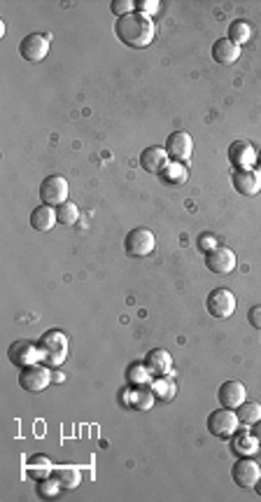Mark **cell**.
Instances as JSON below:
<instances>
[{"mask_svg": "<svg viewBox=\"0 0 261 502\" xmlns=\"http://www.w3.org/2000/svg\"><path fill=\"white\" fill-rule=\"evenodd\" d=\"M212 58L219 63V66H234L236 61L240 58V47L236 43H231L229 38H219L212 45Z\"/></svg>", "mask_w": 261, "mask_h": 502, "instance_id": "obj_17", "label": "cell"}, {"mask_svg": "<svg viewBox=\"0 0 261 502\" xmlns=\"http://www.w3.org/2000/svg\"><path fill=\"white\" fill-rule=\"evenodd\" d=\"M128 397H130L128 404L133 406V409L147 411V409H152V406H154L157 395H154V391H152V383H147V386H130Z\"/></svg>", "mask_w": 261, "mask_h": 502, "instance_id": "obj_20", "label": "cell"}, {"mask_svg": "<svg viewBox=\"0 0 261 502\" xmlns=\"http://www.w3.org/2000/svg\"><path fill=\"white\" fill-rule=\"evenodd\" d=\"M19 54L23 61L40 63L47 54H49V35H40V33L26 35L19 45Z\"/></svg>", "mask_w": 261, "mask_h": 502, "instance_id": "obj_10", "label": "cell"}, {"mask_svg": "<svg viewBox=\"0 0 261 502\" xmlns=\"http://www.w3.org/2000/svg\"><path fill=\"white\" fill-rule=\"evenodd\" d=\"M205 309L212 318H219V320L231 318L236 311V294L227 290V287H215V290L207 294Z\"/></svg>", "mask_w": 261, "mask_h": 502, "instance_id": "obj_7", "label": "cell"}, {"mask_svg": "<svg viewBox=\"0 0 261 502\" xmlns=\"http://www.w3.org/2000/svg\"><path fill=\"white\" fill-rule=\"evenodd\" d=\"M217 400H219V404H222V406L236 411L242 404V402L247 400V391H245V386H242L240 381H227V383H222V386H219Z\"/></svg>", "mask_w": 261, "mask_h": 502, "instance_id": "obj_16", "label": "cell"}, {"mask_svg": "<svg viewBox=\"0 0 261 502\" xmlns=\"http://www.w3.org/2000/svg\"><path fill=\"white\" fill-rule=\"evenodd\" d=\"M115 33L126 47L145 50V47H150L152 40L157 38V26H154V21L150 17H142L138 12H133V14H126V17H120V19H117Z\"/></svg>", "mask_w": 261, "mask_h": 502, "instance_id": "obj_1", "label": "cell"}, {"mask_svg": "<svg viewBox=\"0 0 261 502\" xmlns=\"http://www.w3.org/2000/svg\"><path fill=\"white\" fill-rule=\"evenodd\" d=\"M40 353H43V364L52 369H58L68 358V336L61 329H47L38 341Z\"/></svg>", "mask_w": 261, "mask_h": 502, "instance_id": "obj_2", "label": "cell"}, {"mask_svg": "<svg viewBox=\"0 0 261 502\" xmlns=\"http://www.w3.org/2000/svg\"><path fill=\"white\" fill-rule=\"evenodd\" d=\"M231 477H234V481L240 488H254V483L261 477V468L257 460H252L250 456H240L234 463V468H231Z\"/></svg>", "mask_w": 261, "mask_h": 502, "instance_id": "obj_12", "label": "cell"}, {"mask_svg": "<svg viewBox=\"0 0 261 502\" xmlns=\"http://www.w3.org/2000/svg\"><path fill=\"white\" fill-rule=\"evenodd\" d=\"M250 38H252V26L245 19H236L229 26V40H231V43H236L240 47V45L250 43Z\"/></svg>", "mask_w": 261, "mask_h": 502, "instance_id": "obj_22", "label": "cell"}, {"mask_svg": "<svg viewBox=\"0 0 261 502\" xmlns=\"http://www.w3.org/2000/svg\"><path fill=\"white\" fill-rule=\"evenodd\" d=\"M247 323L252 325V327H257V329H261V304H257V306H252L250 311H247Z\"/></svg>", "mask_w": 261, "mask_h": 502, "instance_id": "obj_33", "label": "cell"}, {"mask_svg": "<svg viewBox=\"0 0 261 502\" xmlns=\"http://www.w3.org/2000/svg\"><path fill=\"white\" fill-rule=\"evenodd\" d=\"M8 358H10V362L14 364V367H19V369L43 362V353H40V346L33 344V341H28V339L14 341V344L8 348Z\"/></svg>", "mask_w": 261, "mask_h": 502, "instance_id": "obj_6", "label": "cell"}, {"mask_svg": "<svg viewBox=\"0 0 261 502\" xmlns=\"http://www.w3.org/2000/svg\"><path fill=\"white\" fill-rule=\"evenodd\" d=\"M201 248L207 252V250H212V248H217V243H215V239H210V236H201Z\"/></svg>", "mask_w": 261, "mask_h": 502, "instance_id": "obj_34", "label": "cell"}, {"mask_svg": "<svg viewBox=\"0 0 261 502\" xmlns=\"http://www.w3.org/2000/svg\"><path fill=\"white\" fill-rule=\"evenodd\" d=\"M68 180L63 175H47V178L40 182V199L47 206H54L58 208L61 204L68 201Z\"/></svg>", "mask_w": 261, "mask_h": 502, "instance_id": "obj_8", "label": "cell"}, {"mask_svg": "<svg viewBox=\"0 0 261 502\" xmlns=\"http://www.w3.org/2000/svg\"><path fill=\"white\" fill-rule=\"evenodd\" d=\"M61 481L56 477H45V479H38V495L45 500H54L61 493Z\"/></svg>", "mask_w": 261, "mask_h": 502, "instance_id": "obj_26", "label": "cell"}, {"mask_svg": "<svg viewBox=\"0 0 261 502\" xmlns=\"http://www.w3.org/2000/svg\"><path fill=\"white\" fill-rule=\"evenodd\" d=\"M254 491H257V495H259V498H261V477H259V481L254 483Z\"/></svg>", "mask_w": 261, "mask_h": 502, "instance_id": "obj_36", "label": "cell"}, {"mask_svg": "<svg viewBox=\"0 0 261 502\" xmlns=\"http://www.w3.org/2000/svg\"><path fill=\"white\" fill-rule=\"evenodd\" d=\"M54 381V371L47 364H31V367H23L19 371V386L28 393H40L45 391L49 383Z\"/></svg>", "mask_w": 261, "mask_h": 502, "instance_id": "obj_5", "label": "cell"}, {"mask_svg": "<svg viewBox=\"0 0 261 502\" xmlns=\"http://www.w3.org/2000/svg\"><path fill=\"white\" fill-rule=\"evenodd\" d=\"M54 474L56 479L61 481L63 488H68V491H73V488L80 486V470L77 468H70V465H61V468H54Z\"/></svg>", "mask_w": 261, "mask_h": 502, "instance_id": "obj_24", "label": "cell"}, {"mask_svg": "<svg viewBox=\"0 0 261 502\" xmlns=\"http://www.w3.org/2000/svg\"><path fill=\"white\" fill-rule=\"evenodd\" d=\"M56 222H58V215H56L54 206L43 204V206H38V208H33V212H31V227L40 234L52 232Z\"/></svg>", "mask_w": 261, "mask_h": 502, "instance_id": "obj_19", "label": "cell"}, {"mask_svg": "<svg viewBox=\"0 0 261 502\" xmlns=\"http://www.w3.org/2000/svg\"><path fill=\"white\" fill-rule=\"evenodd\" d=\"M168 164H170V157H168V152H166V147L150 145V147H145L140 155L142 171H147V173H152V175H159Z\"/></svg>", "mask_w": 261, "mask_h": 502, "instance_id": "obj_14", "label": "cell"}, {"mask_svg": "<svg viewBox=\"0 0 261 502\" xmlns=\"http://www.w3.org/2000/svg\"><path fill=\"white\" fill-rule=\"evenodd\" d=\"M257 446H259V441L254 439V435L250 437V435H245V433L236 437V441H234V448L240 453V456H252V453L257 451Z\"/></svg>", "mask_w": 261, "mask_h": 502, "instance_id": "obj_30", "label": "cell"}, {"mask_svg": "<svg viewBox=\"0 0 261 502\" xmlns=\"http://www.w3.org/2000/svg\"><path fill=\"white\" fill-rule=\"evenodd\" d=\"M110 10H112V14H117V17L133 14V12H135V0H112Z\"/></svg>", "mask_w": 261, "mask_h": 502, "instance_id": "obj_31", "label": "cell"}, {"mask_svg": "<svg viewBox=\"0 0 261 502\" xmlns=\"http://www.w3.org/2000/svg\"><path fill=\"white\" fill-rule=\"evenodd\" d=\"M252 428H254V430H252L254 439H257V441H259V446H261V421H257V423H254Z\"/></svg>", "mask_w": 261, "mask_h": 502, "instance_id": "obj_35", "label": "cell"}, {"mask_svg": "<svg viewBox=\"0 0 261 502\" xmlns=\"http://www.w3.org/2000/svg\"><path fill=\"white\" fill-rule=\"evenodd\" d=\"M229 162L236 171H247L257 166V150L252 147L250 140H234L229 145Z\"/></svg>", "mask_w": 261, "mask_h": 502, "instance_id": "obj_13", "label": "cell"}, {"mask_svg": "<svg viewBox=\"0 0 261 502\" xmlns=\"http://www.w3.org/2000/svg\"><path fill=\"white\" fill-rule=\"evenodd\" d=\"M126 376H128L130 386H147V383H150L152 371L145 367V362H142V364H133V367L126 371Z\"/></svg>", "mask_w": 261, "mask_h": 502, "instance_id": "obj_29", "label": "cell"}, {"mask_svg": "<svg viewBox=\"0 0 261 502\" xmlns=\"http://www.w3.org/2000/svg\"><path fill=\"white\" fill-rule=\"evenodd\" d=\"M166 152L173 162L187 164L194 155V138L187 131H173L166 138Z\"/></svg>", "mask_w": 261, "mask_h": 502, "instance_id": "obj_11", "label": "cell"}, {"mask_svg": "<svg viewBox=\"0 0 261 502\" xmlns=\"http://www.w3.org/2000/svg\"><path fill=\"white\" fill-rule=\"evenodd\" d=\"M135 12L152 19V14H157L159 12V3L157 0H135Z\"/></svg>", "mask_w": 261, "mask_h": 502, "instance_id": "obj_32", "label": "cell"}, {"mask_svg": "<svg viewBox=\"0 0 261 502\" xmlns=\"http://www.w3.org/2000/svg\"><path fill=\"white\" fill-rule=\"evenodd\" d=\"M56 215L61 224L73 227V224H77V220H80V208H77V204H73V201H65V204H61L56 208Z\"/></svg>", "mask_w": 261, "mask_h": 502, "instance_id": "obj_28", "label": "cell"}, {"mask_svg": "<svg viewBox=\"0 0 261 502\" xmlns=\"http://www.w3.org/2000/svg\"><path fill=\"white\" fill-rule=\"evenodd\" d=\"M236 413H238V421L242 425H254L257 421H261V404H259V402L245 400L238 406V409H236Z\"/></svg>", "mask_w": 261, "mask_h": 502, "instance_id": "obj_23", "label": "cell"}, {"mask_svg": "<svg viewBox=\"0 0 261 502\" xmlns=\"http://www.w3.org/2000/svg\"><path fill=\"white\" fill-rule=\"evenodd\" d=\"M231 182H234V190L238 194H242V197H257V194L261 192V175L254 168L234 171Z\"/></svg>", "mask_w": 261, "mask_h": 502, "instance_id": "obj_15", "label": "cell"}, {"mask_svg": "<svg viewBox=\"0 0 261 502\" xmlns=\"http://www.w3.org/2000/svg\"><path fill=\"white\" fill-rule=\"evenodd\" d=\"M159 178L163 180V185H170V187H180L185 185L189 173H187V166L180 162H170L168 166H166L161 173H159Z\"/></svg>", "mask_w": 261, "mask_h": 502, "instance_id": "obj_21", "label": "cell"}, {"mask_svg": "<svg viewBox=\"0 0 261 502\" xmlns=\"http://www.w3.org/2000/svg\"><path fill=\"white\" fill-rule=\"evenodd\" d=\"M236 264H238V259H236V252L231 250V248L217 245L205 252V267H207V271H212V274H217V276L231 274V271L236 269Z\"/></svg>", "mask_w": 261, "mask_h": 502, "instance_id": "obj_9", "label": "cell"}, {"mask_svg": "<svg viewBox=\"0 0 261 502\" xmlns=\"http://www.w3.org/2000/svg\"><path fill=\"white\" fill-rule=\"evenodd\" d=\"M238 425H240L238 413L234 409H227V406L215 409L210 416H207V433L212 437H217V439H229V437H234Z\"/></svg>", "mask_w": 261, "mask_h": 502, "instance_id": "obj_3", "label": "cell"}, {"mask_svg": "<svg viewBox=\"0 0 261 502\" xmlns=\"http://www.w3.org/2000/svg\"><path fill=\"white\" fill-rule=\"evenodd\" d=\"M145 367L152 371L154 376H168L170 369H173V358H170L168 351L163 348H154L145 356Z\"/></svg>", "mask_w": 261, "mask_h": 502, "instance_id": "obj_18", "label": "cell"}, {"mask_svg": "<svg viewBox=\"0 0 261 502\" xmlns=\"http://www.w3.org/2000/svg\"><path fill=\"white\" fill-rule=\"evenodd\" d=\"M52 472H54V468H52V463L45 456H35V458H31V463L26 465V474L35 477V479H40V477L45 479V477H49Z\"/></svg>", "mask_w": 261, "mask_h": 502, "instance_id": "obj_25", "label": "cell"}, {"mask_svg": "<svg viewBox=\"0 0 261 502\" xmlns=\"http://www.w3.org/2000/svg\"><path fill=\"white\" fill-rule=\"evenodd\" d=\"M152 391L154 395H157L159 400H163V402H170L175 397V393H177V386L173 381H168L166 376H159L157 381H152Z\"/></svg>", "mask_w": 261, "mask_h": 502, "instance_id": "obj_27", "label": "cell"}, {"mask_svg": "<svg viewBox=\"0 0 261 502\" xmlns=\"http://www.w3.org/2000/svg\"><path fill=\"white\" fill-rule=\"evenodd\" d=\"M154 248H157V239H154L152 229L147 227H135L124 239V250L128 257H147L154 252Z\"/></svg>", "mask_w": 261, "mask_h": 502, "instance_id": "obj_4", "label": "cell"}, {"mask_svg": "<svg viewBox=\"0 0 261 502\" xmlns=\"http://www.w3.org/2000/svg\"><path fill=\"white\" fill-rule=\"evenodd\" d=\"M257 173L261 175V152H259V155H257Z\"/></svg>", "mask_w": 261, "mask_h": 502, "instance_id": "obj_37", "label": "cell"}]
</instances>
